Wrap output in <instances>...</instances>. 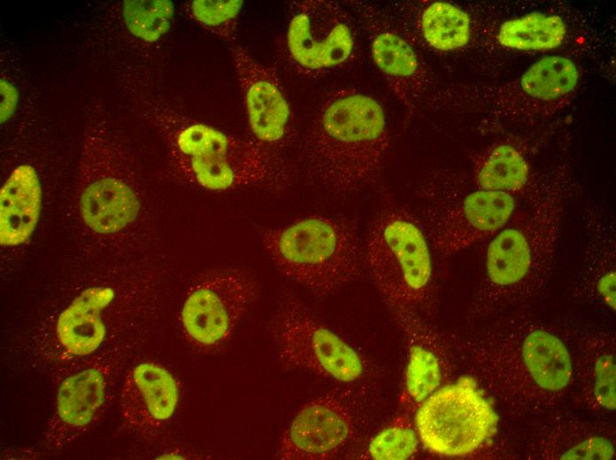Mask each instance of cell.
<instances>
[{
  "label": "cell",
  "mask_w": 616,
  "mask_h": 460,
  "mask_svg": "<svg viewBox=\"0 0 616 460\" xmlns=\"http://www.w3.org/2000/svg\"><path fill=\"white\" fill-rule=\"evenodd\" d=\"M389 142L381 104L367 95L347 92L323 109L308 138L305 154L324 183L348 193L361 188L377 172Z\"/></svg>",
  "instance_id": "6da1fadb"
},
{
  "label": "cell",
  "mask_w": 616,
  "mask_h": 460,
  "mask_svg": "<svg viewBox=\"0 0 616 460\" xmlns=\"http://www.w3.org/2000/svg\"><path fill=\"white\" fill-rule=\"evenodd\" d=\"M262 242L284 275L318 295H332L361 274L358 234L346 220L307 217L266 231Z\"/></svg>",
  "instance_id": "7a4b0ae2"
},
{
  "label": "cell",
  "mask_w": 616,
  "mask_h": 460,
  "mask_svg": "<svg viewBox=\"0 0 616 460\" xmlns=\"http://www.w3.org/2000/svg\"><path fill=\"white\" fill-rule=\"evenodd\" d=\"M430 242L418 218L388 206L371 224L368 270L389 309H410L426 298L433 278Z\"/></svg>",
  "instance_id": "3957f363"
},
{
  "label": "cell",
  "mask_w": 616,
  "mask_h": 460,
  "mask_svg": "<svg viewBox=\"0 0 616 460\" xmlns=\"http://www.w3.org/2000/svg\"><path fill=\"white\" fill-rule=\"evenodd\" d=\"M564 217V206L557 198L518 206L510 220L485 242L489 288H516L548 265L559 243Z\"/></svg>",
  "instance_id": "277c9868"
},
{
  "label": "cell",
  "mask_w": 616,
  "mask_h": 460,
  "mask_svg": "<svg viewBox=\"0 0 616 460\" xmlns=\"http://www.w3.org/2000/svg\"><path fill=\"white\" fill-rule=\"evenodd\" d=\"M497 415L467 378L435 390L420 403L415 427L424 446L446 456H463L479 448L495 432Z\"/></svg>",
  "instance_id": "5b68a950"
},
{
  "label": "cell",
  "mask_w": 616,
  "mask_h": 460,
  "mask_svg": "<svg viewBox=\"0 0 616 460\" xmlns=\"http://www.w3.org/2000/svg\"><path fill=\"white\" fill-rule=\"evenodd\" d=\"M176 146L188 157L195 180L211 190L266 180L280 168L279 159L266 149L204 124L182 128L177 134Z\"/></svg>",
  "instance_id": "8992f818"
},
{
  "label": "cell",
  "mask_w": 616,
  "mask_h": 460,
  "mask_svg": "<svg viewBox=\"0 0 616 460\" xmlns=\"http://www.w3.org/2000/svg\"><path fill=\"white\" fill-rule=\"evenodd\" d=\"M272 329L281 361L293 368L340 382L363 373L358 353L295 300L277 310Z\"/></svg>",
  "instance_id": "52a82bcc"
},
{
  "label": "cell",
  "mask_w": 616,
  "mask_h": 460,
  "mask_svg": "<svg viewBox=\"0 0 616 460\" xmlns=\"http://www.w3.org/2000/svg\"><path fill=\"white\" fill-rule=\"evenodd\" d=\"M518 206L512 194L478 188L454 201L427 207L419 220L434 249L448 257L485 242Z\"/></svg>",
  "instance_id": "ba28073f"
},
{
  "label": "cell",
  "mask_w": 616,
  "mask_h": 460,
  "mask_svg": "<svg viewBox=\"0 0 616 460\" xmlns=\"http://www.w3.org/2000/svg\"><path fill=\"white\" fill-rule=\"evenodd\" d=\"M361 414V401L350 389L313 398L293 418L281 441L279 458L315 460L336 455L354 435Z\"/></svg>",
  "instance_id": "9c48e42d"
},
{
  "label": "cell",
  "mask_w": 616,
  "mask_h": 460,
  "mask_svg": "<svg viewBox=\"0 0 616 460\" xmlns=\"http://www.w3.org/2000/svg\"><path fill=\"white\" fill-rule=\"evenodd\" d=\"M257 294L258 284L250 272L216 269L186 299L181 310L183 326L196 342L218 345L230 335Z\"/></svg>",
  "instance_id": "30bf717a"
},
{
  "label": "cell",
  "mask_w": 616,
  "mask_h": 460,
  "mask_svg": "<svg viewBox=\"0 0 616 460\" xmlns=\"http://www.w3.org/2000/svg\"><path fill=\"white\" fill-rule=\"evenodd\" d=\"M289 53L310 70L331 68L348 60L354 34L344 13L331 4L311 3L292 17L287 33Z\"/></svg>",
  "instance_id": "8fae6325"
},
{
  "label": "cell",
  "mask_w": 616,
  "mask_h": 460,
  "mask_svg": "<svg viewBox=\"0 0 616 460\" xmlns=\"http://www.w3.org/2000/svg\"><path fill=\"white\" fill-rule=\"evenodd\" d=\"M233 58L253 134L263 142H280L289 119V107L280 86L243 48L235 47Z\"/></svg>",
  "instance_id": "7c38bea8"
},
{
  "label": "cell",
  "mask_w": 616,
  "mask_h": 460,
  "mask_svg": "<svg viewBox=\"0 0 616 460\" xmlns=\"http://www.w3.org/2000/svg\"><path fill=\"white\" fill-rule=\"evenodd\" d=\"M179 400L178 385L164 367L141 363L126 377L121 393V409L127 421L148 431L168 420Z\"/></svg>",
  "instance_id": "4fadbf2b"
},
{
  "label": "cell",
  "mask_w": 616,
  "mask_h": 460,
  "mask_svg": "<svg viewBox=\"0 0 616 460\" xmlns=\"http://www.w3.org/2000/svg\"><path fill=\"white\" fill-rule=\"evenodd\" d=\"M42 192L35 170L18 166L0 191V242L13 246L25 242L33 233L41 209Z\"/></svg>",
  "instance_id": "5bb4252c"
},
{
  "label": "cell",
  "mask_w": 616,
  "mask_h": 460,
  "mask_svg": "<svg viewBox=\"0 0 616 460\" xmlns=\"http://www.w3.org/2000/svg\"><path fill=\"white\" fill-rule=\"evenodd\" d=\"M113 297L114 292L110 288H89L59 315L58 337L69 353L87 356L99 347L105 334L100 314Z\"/></svg>",
  "instance_id": "9a60e30c"
},
{
  "label": "cell",
  "mask_w": 616,
  "mask_h": 460,
  "mask_svg": "<svg viewBox=\"0 0 616 460\" xmlns=\"http://www.w3.org/2000/svg\"><path fill=\"white\" fill-rule=\"evenodd\" d=\"M80 208L85 223L91 229L100 234H112L135 219L140 203L127 185L105 178L85 188Z\"/></svg>",
  "instance_id": "2e32d148"
},
{
  "label": "cell",
  "mask_w": 616,
  "mask_h": 460,
  "mask_svg": "<svg viewBox=\"0 0 616 460\" xmlns=\"http://www.w3.org/2000/svg\"><path fill=\"white\" fill-rule=\"evenodd\" d=\"M522 354L529 374L540 387L558 391L570 382V354L554 334L543 329L530 332L524 341Z\"/></svg>",
  "instance_id": "e0dca14e"
},
{
  "label": "cell",
  "mask_w": 616,
  "mask_h": 460,
  "mask_svg": "<svg viewBox=\"0 0 616 460\" xmlns=\"http://www.w3.org/2000/svg\"><path fill=\"white\" fill-rule=\"evenodd\" d=\"M104 379L94 368L74 374L61 384L57 401L58 418L67 426L88 425L104 402Z\"/></svg>",
  "instance_id": "ac0fdd59"
},
{
  "label": "cell",
  "mask_w": 616,
  "mask_h": 460,
  "mask_svg": "<svg viewBox=\"0 0 616 460\" xmlns=\"http://www.w3.org/2000/svg\"><path fill=\"white\" fill-rule=\"evenodd\" d=\"M390 310L410 342L404 394L408 400L420 405L441 384L440 362L436 355L419 341L404 311L402 309Z\"/></svg>",
  "instance_id": "d6986e66"
},
{
  "label": "cell",
  "mask_w": 616,
  "mask_h": 460,
  "mask_svg": "<svg viewBox=\"0 0 616 460\" xmlns=\"http://www.w3.org/2000/svg\"><path fill=\"white\" fill-rule=\"evenodd\" d=\"M566 34V25L560 17L531 12L503 23L497 40L511 49L543 50L559 46Z\"/></svg>",
  "instance_id": "ffe728a7"
},
{
  "label": "cell",
  "mask_w": 616,
  "mask_h": 460,
  "mask_svg": "<svg viewBox=\"0 0 616 460\" xmlns=\"http://www.w3.org/2000/svg\"><path fill=\"white\" fill-rule=\"evenodd\" d=\"M529 178L523 154L510 144L494 147L481 160L475 173L477 188L512 194L521 190Z\"/></svg>",
  "instance_id": "44dd1931"
},
{
  "label": "cell",
  "mask_w": 616,
  "mask_h": 460,
  "mask_svg": "<svg viewBox=\"0 0 616 460\" xmlns=\"http://www.w3.org/2000/svg\"><path fill=\"white\" fill-rule=\"evenodd\" d=\"M421 31L433 48L443 51L457 50L470 39V18L455 5L435 2L422 14Z\"/></svg>",
  "instance_id": "7402d4cb"
},
{
  "label": "cell",
  "mask_w": 616,
  "mask_h": 460,
  "mask_svg": "<svg viewBox=\"0 0 616 460\" xmlns=\"http://www.w3.org/2000/svg\"><path fill=\"white\" fill-rule=\"evenodd\" d=\"M578 78L577 67L572 60L551 56L530 65L522 75L521 87L532 97L551 100L572 91Z\"/></svg>",
  "instance_id": "603a6c76"
},
{
  "label": "cell",
  "mask_w": 616,
  "mask_h": 460,
  "mask_svg": "<svg viewBox=\"0 0 616 460\" xmlns=\"http://www.w3.org/2000/svg\"><path fill=\"white\" fill-rule=\"evenodd\" d=\"M173 5L168 0H127L123 3L125 23L135 36L155 42L169 29Z\"/></svg>",
  "instance_id": "cb8c5ba5"
},
{
  "label": "cell",
  "mask_w": 616,
  "mask_h": 460,
  "mask_svg": "<svg viewBox=\"0 0 616 460\" xmlns=\"http://www.w3.org/2000/svg\"><path fill=\"white\" fill-rule=\"evenodd\" d=\"M371 52L377 67L393 78H408L416 73L419 66L412 47L391 32L378 34L372 41Z\"/></svg>",
  "instance_id": "d4e9b609"
},
{
  "label": "cell",
  "mask_w": 616,
  "mask_h": 460,
  "mask_svg": "<svg viewBox=\"0 0 616 460\" xmlns=\"http://www.w3.org/2000/svg\"><path fill=\"white\" fill-rule=\"evenodd\" d=\"M418 442L410 420L398 417L372 439L367 452L373 459L403 460L415 454Z\"/></svg>",
  "instance_id": "484cf974"
},
{
  "label": "cell",
  "mask_w": 616,
  "mask_h": 460,
  "mask_svg": "<svg viewBox=\"0 0 616 460\" xmlns=\"http://www.w3.org/2000/svg\"><path fill=\"white\" fill-rule=\"evenodd\" d=\"M243 5V1H193L191 10L195 18L211 27H220L234 20Z\"/></svg>",
  "instance_id": "4316f807"
},
{
  "label": "cell",
  "mask_w": 616,
  "mask_h": 460,
  "mask_svg": "<svg viewBox=\"0 0 616 460\" xmlns=\"http://www.w3.org/2000/svg\"><path fill=\"white\" fill-rule=\"evenodd\" d=\"M615 358L612 355L600 356L595 367L594 394L598 403L609 410H615Z\"/></svg>",
  "instance_id": "83f0119b"
},
{
  "label": "cell",
  "mask_w": 616,
  "mask_h": 460,
  "mask_svg": "<svg viewBox=\"0 0 616 460\" xmlns=\"http://www.w3.org/2000/svg\"><path fill=\"white\" fill-rule=\"evenodd\" d=\"M614 456L612 444L603 437H591L566 451L561 459H612Z\"/></svg>",
  "instance_id": "f1b7e54d"
},
{
  "label": "cell",
  "mask_w": 616,
  "mask_h": 460,
  "mask_svg": "<svg viewBox=\"0 0 616 460\" xmlns=\"http://www.w3.org/2000/svg\"><path fill=\"white\" fill-rule=\"evenodd\" d=\"M18 102L17 89L4 80H1V122L14 112Z\"/></svg>",
  "instance_id": "f546056e"
}]
</instances>
